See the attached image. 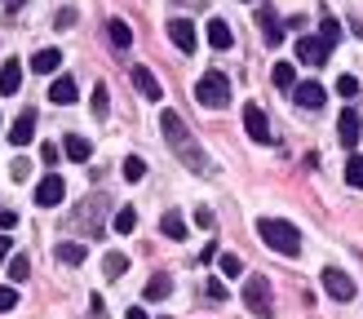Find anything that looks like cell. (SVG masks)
I'll return each instance as SVG.
<instances>
[{
	"instance_id": "3957f363",
	"label": "cell",
	"mask_w": 363,
	"mask_h": 319,
	"mask_svg": "<svg viewBox=\"0 0 363 319\" xmlns=\"http://www.w3.org/2000/svg\"><path fill=\"white\" fill-rule=\"evenodd\" d=\"M257 235L266 240V248H275V253H284V257H297L301 253V230L293 222H284V218H262L257 222Z\"/></svg>"
},
{
	"instance_id": "484cf974",
	"label": "cell",
	"mask_w": 363,
	"mask_h": 319,
	"mask_svg": "<svg viewBox=\"0 0 363 319\" xmlns=\"http://www.w3.org/2000/svg\"><path fill=\"white\" fill-rule=\"evenodd\" d=\"M270 76H275L279 89H293V84H297V67H293V62H275V67H270Z\"/></svg>"
},
{
	"instance_id": "e575fe53",
	"label": "cell",
	"mask_w": 363,
	"mask_h": 319,
	"mask_svg": "<svg viewBox=\"0 0 363 319\" xmlns=\"http://www.w3.org/2000/svg\"><path fill=\"white\" fill-rule=\"evenodd\" d=\"M337 94H341V98H354V94H359V80H354V76H341V80H337Z\"/></svg>"
},
{
	"instance_id": "83f0119b",
	"label": "cell",
	"mask_w": 363,
	"mask_h": 319,
	"mask_svg": "<svg viewBox=\"0 0 363 319\" xmlns=\"http://www.w3.org/2000/svg\"><path fill=\"white\" fill-rule=\"evenodd\" d=\"M217 266H222V275L235 279V275H244V262L235 257V253H217Z\"/></svg>"
},
{
	"instance_id": "d4e9b609",
	"label": "cell",
	"mask_w": 363,
	"mask_h": 319,
	"mask_svg": "<svg viewBox=\"0 0 363 319\" xmlns=\"http://www.w3.org/2000/svg\"><path fill=\"white\" fill-rule=\"evenodd\" d=\"M160 230H164L169 240H186V222H182L177 213H164V218H160Z\"/></svg>"
},
{
	"instance_id": "ab89813d",
	"label": "cell",
	"mask_w": 363,
	"mask_h": 319,
	"mask_svg": "<svg viewBox=\"0 0 363 319\" xmlns=\"http://www.w3.org/2000/svg\"><path fill=\"white\" fill-rule=\"evenodd\" d=\"M195 222L204 226V230H213V213H208V208H199V213H195Z\"/></svg>"
},
{
	"instance_id": "e0dca14e",
	"label": "cell",
	"mask_w": 363,
	"mask_h": 319,
	"mask_svg": "<svg viewBox=\"0 0 363 319\" xmlns=\"http://www.w3.org/2000/svg\"><path fill=\"white\" fill-rule=\"evenodd\" d=\"M76 94H80V89H76V80H71V76H58V80L49 84V102H58V106H71V102H76Z\"/></svg>"
},
{
	"instance_id": "8fae6325",
	"label": "cell",
	"mask_w": 363,
	"mask_h": 319,
	"mask_svg": "<svg viewBox=\"0 0 363 319\" xmlns=\"http://www.w3.org/2000/svg\"><path fill=\"white\" fill-rule=\"evenodd\" d=\"M133 84H138V94L147 98V102H160V98H164V84L155 80L151 67H133Z\"/></svg>"
},
{
	"instance_id": "f546056e",
	"label": "cell",
	"mask_w": 363,
	"mask_h": 319,
	"mask_svg": "<svg viewBox=\"0 0 363 319\" xmlns=\"http://www.w3.org/2000/svg\"><path fill=\"white\" fill-rule=\"evenodd\" d=\"M319 35H323L328 45H337V40H341V23H337L333 13H323V23H319Z\"/></svg>"
},
{
	"instance_id": "4dcf8cb0",
	"label": "cell",
	"mask_w": 363,
	"mask_h": 319,
	"mask_svg": "<svg viewBox=\"0 0 363 319\" xmlns=\"http://www.w3.org/2000/svg\"><path fill=\"white\" fill-rule=\"evenodd\" d=\"M346 182L354 191H363V155H350V164H346Z\"/></svg>"
},
{
	"instance_id": "cb8c5ba5",
	"label": "cell",
	"mask_w": 363,
	"mask_h": 319,
	"mask_svg": "<svg viewBox=\"0 0 363 319\" xmlns=\"http://www.w3.org/2000/svg\"><path fill=\"white\" fill-rule=\"evenodd\" d=\"M124 271H129V257H124V253H106L102 257V275L106 279H120Z\"/></svg>"
},
{
	"instance_id": "60d3db41",
	"label": "cell",
	"mask_w": 363,
	"mask_h": 319,
	"mask_svg": "<svg viewBox=\"0 0 363 319\" xmlns=\"http://www.w3.org/2000/svg\"><path fill=\"white\" fill-rule=\"evenodd\" d=\"M208 297H213V301H222V297H226V289H222L217 279H208Z\"/></svg>"
},
{
	"instance_id": "277c9868",
	"label": "cell",
	"mask_w": 363,
	"mask_h": 319,
	"mask_svg": "<svg viewBox=\"0 0 363 319\" xmlns=\"http://www.w3.org/2000/svg\"><path fill=\"white\" fill-rule=\"evenodd\" d=\"M195 98H199V106H226L230 102V80H226V71H204L199 76V84H195Z\"/></svg>"
},
{
	"instance_id": "6da1fadb",
	"label": "cell",
	"mask_w": 363,
	"mask_h": 319,
	"mask_svg": "<svg viewBox=\"0 0 363 319\" xmlns=\"http://www.w3.org/2000/svg\"><path fill=\"white\" fill-rule=\"evenodd\" d=\"M160 129H164V142L173 147V155H177L186 169H195V173H204V169H208V155L199 151V142L191 138L186 120H182L177 111H164V116H160Z\"/></svg>"
},
{
	"instance_id": "5bb4252c",
	"label": "cell",
	"mask_w": 363,
	"mask_h": 319,
	"mask_svg": "<svg viewBox=\"0 0 363 319\" xmlns=\"http://www.w3.org/2000/svg\"><path fill=\"white\" fill-rule=\"evenodd\" d=\"M293 102L306 106V111H319V106H323V84H315V80L293 84Z\"/></svg>"
},
{
	"instance_id": "2e32d148",
	"label": "cell",
	"mask_w": 363,
	"mask_h": 319,
	"mask_svg": "<svg viewBox=\"0 0 363 319\" xmlns=\"http://www.w3.org/2000/svg\"><path fill=\"white\" fill-rule=\"evenodd\" d=\"M31 133H35V111L27 106V111L13 120V129H9V142H13V147H27V142H31Z\"/></svg>"
},
{
	"instance_id": "7c38bea8",
	"label": "cell",
	"mask_w": 363,
	"mask_h": 319,
	"mask_svg": "<svg viewBox=\"0 0 363 319\" xmlns=\"http://www.w3.org/2000/svg\"><path fill=\"white\" fill-rule=\"evenodd\" d=\"M257 27H262V40L266 45H284V23L275 18V9H270V5L257 9Z\"/></svg>"
},
{
	"instance_id": "ffe728a7",
	"label": "cell",
	"mask_w": 363,
	"mask_h": 319,
	"mask_svg": "<svg viewBox=\"0 0 363 319\" xmlns=\"http://www.w3.org/2000/svg\"><path fill=\"white\" fill-rule=\"evenodd\" d=\"M208 45L213 49H230L235 45V31L222 23V18H213V23H208Z\"/></svg>"
},
{
	"instance_id": "b9f144b4",
	"label": "cell",
	"mask_w": 363,
	"mask_h": 319,
	"mask_svg": "<svg viewBox=\"0 0 363 319\" xmlns=\"http://www.w3.org/2000/svg\"><path fill=\"white\" fill-rule=\"evenodd\" d=\"M0 262H9V235L0 230Z\"/></svg>"
},
{
	"instance_id": "9a60e30c",
	"label": "cell",
	"mask_w": 363,
	"mask_h": 319,
	"mask_svg": "<svg viewBox=\"0 0 363 319\" xmlns=\"http://www.w3.org/2000/svg\"><path fill=\"white\" fill-rule=\"evenodd\" d=\"M18 89H23V62L9 58L5 67H0V98H13Z\"/></svg>"
},
{
	"instance_id": "44dd1931",
	"label": "cell",
	"mask_w": 363,
	"mask_h": 319,
	"mask_svg": "<svg viewBox=\"0 0 363 319\" xmlns=\"http://www.w3.org/2000/svg\"><path fill=\"white\" fill-rule=\"evenodd\" d=\"M106 35H111L116 49H129V45H133V31H129V23H124V18H111V23H106Z\"/></svg>"
},
{
	"instance_id": "d590c367",
	"label": "cell",
	"mask_w": 363,
	"mask_h": 319,
	"mask_svg": "<svg viewBox=\"0 0 363 319\" xmlns=\"http://www.w3.org/2000/svg\"><path fill=\"white\" fill-rule=\"evenodd\" d=\"M58 155H62V151L53 147V142H45V147H40V160H45V164H58Z\"/></svg>"
},
{
	"instance_id": "836d02e7",
	"label": "cell",
	"mask_w": 363,
	"mask_h": 319,
	"mask_svg": "<svg viewBox=\"0 0 363 319\" xmlns=\"http://www.w3.org/2000/svg\"><path fill=\"white\" fill-rule=\"evenodd\" d=\"M13 306H18V289H13V284H0V315L13 310Z\"/></svg>"
},
{
	"instance_id": "d6986e66",
	"label": "cell",
	"mask_w": 363,
	"mask_h": 319,
	"mask_svg": "<svg viewBox=\"0 0 363 319\" xmlns=\"http://www.w3.org/2000/svg\"><path fill=\"white\" fill-rule=\"evenodd\" d=\"M58 67H62V53H58V49L31 53V71H40V76H49V71H58Z\"/></svg>"
},
{
	"instance_id": "7a4b0ae2",
	"label": "cell",
	"mask_w": 363,
	"mask_h": 319,
	"mask_svg": "<svg viewBox=\"0 0 363 319\" xmlns=\"http://www.w3.org/2000/svg\"><path fill=\"white\" fill-rule=\"evenodd\" d=\"M106 213H111V195H106V191H94L89 200L76 204V213H71V226L84 230L89 240H98L102 230H106Z\"/></svg>"
},
{
	"instance_id": "4fadbf2b",
	"label": "cell",
	"mask_w": 363,
	"mask_h": 319,
	"mask_svg": "<svg viewBox=\"0 0 363 319\" xmlns=\"http://www.w3.org/2000/svg\"><path fill=\"white\" fill-rule=\"evenodd\" d=\"M169 40L182 49V53H195V45H199V35H195V27L186 23V18H173L169 23Z\"/></svg>"
},
{
	"instance_id": "603a6c76",
	"label": "cell",
	"mask_w": 363,
	"mask_h": 319,
	"mask_svg": "<svg viewBox=\"0 0 363 319\" xmlns=\"http://www.w3.org/2000/svg\"><path fill=\"white\" fill-rule=\"evenodd\" d=\"M53 253H58V262H67V266H80V262H84V244H76V240H62L58 248H53Z\"/></svg>"
},
{
	"instance_id": "f35d334b",
	"label": "cell",
	"mask_w": 363,
	"mask_h": 319,
	"mask_svg": "<svg viewBox=\"0 0 363 319\" xmlns=\"http://www.w3.org/2000/svg\"><path fill=\"white\" fill-rule=\"evenodd\" d=\"M27 173H31V164H27V160H13V182H23Z\"/></svg>"
},
{
	"instance_id": "8d00e7d4",
	"label": "cell",
	"mask_w": 363,
	"mask_h": 319,
	"mask_svg": "<svg viewBox=\"0 0 363 319\" xmlns=\"http://www.w3.org/2000/svg\"><path fill=\"white\" fill-rule=\"evenodd\" d=\"M18 226V213L13 208H0V230H13Z\"/></svg>"
},
{
	"instance_id": "74e56055",
	"label": "cell",
	"mask_w": 363,
	"mask_h": 319,
	"mask_svg": "<svg viewBox=\"0 0 363 319\" xmlns=\"http://www.w3.org/2000/svg\"><path fill=\"white\" fill-rule=\"evenodd\" d=\"M89 315H94V319H106V310H102V297H98V293L89 297Z\"/></svg>"
},
{
	"instance_id": "7bdbcfd3",
	"label": "cell",
	"mask_w": 363,
	"mask_h": 319,
	"mask_svg": "<svg viewBox=\"0 0 363 319\" xmlns=\"http://www.w3.org/2000/svg\"><path fill=\"white\" fill-rule=\"evenodd\" d=\"M350 31H354L359 40H363V18H354V23H350Z\"/></svg>"
},
{
	"instance_id": "d6a6232c",
	"label": "cell",
	"mask_w": 363,
	"mask_h": 319,
	"mask_svg": "<svg viewBox=\"0 0 363 319\" xmlns=\"http://www.w3.org/2000/svg\"><path fill=\"white\" fill-rule=\"evenodd\" d=\"M106 102H111V98H106V84H94V116H98V120H102L106 111H111Z\"/></svg>"
},
{
	"instance_id": "f1b7e54d",
	"label": "cell",
	"mask_w": 363,
	"mask_h": 319,
	"mask_svg": "<svg viewBox=\"0 0 363 319\" xmlns=\"http://www.w3.org/2000/svg\"><path fill=\"white\" fill-rule=\"evenodd\" d=\"M124 177H129V182H142V177H147V160L129 155V160H124Z\"/></svg>"
},
{
	"instance_id": "1f68e13d",
	"label": "cell",
	"mask_w": 363,
	"mask_h": 319,
	"mask_svg": "<svg viewBox=\"0 0 363 319\" xmlns=\"http://www.w3.org/2000/svg\"><path fill=\"white\" fill-rule=\"evenodd\" d=\"M27 275H31V262H27V257H23V253H18V257H13V262H9V279H13V284H23V279H27Z\"/></svg>"
},
{
	"instance_id": "52a82bcc",
	"label": "cell",
	"mask_w": 363,
	"mask_h": 319,
	"mask_svg": "<svg viewBox=\"0 0 363 319\" xmlns=\"http://www.w3.org/2000/svg\"><path fill=\"white\" fill-rule=\"evenodd\" d=\"M323 293L333 301H350L354 297V279L346 271H337V266H328V271H323Z\"/></svg>"
},
{
	"instance_id": "7402d4cb",
	"label": "cell",
	"mask_w": 363,
	"mask_h": 319,
	"mask_svg": "<svg viewBox=\"0 0 363 319\" xmlns=\"http://www.w3.org/2000/svg\"><path fill=\"white\" fill-rule=\"evenodd\" d=\"M142 293H147V301H164V297L173 293V279H169V275H151Z\"/></svg>"
},
{
	"instance_id": "30bf717a",
	"label": "cell",
	"mask_w": 363,
	"mask_h": 319,
	"mask_svg": "<svg viewBox=\"0 0 363 319\" xmlns=\"http://www.w3.org/2000/svg\"><path fill=\"white\" fill-rule=\"evenodd\" d=\"M337 138H341V147H346V151H354V147H359V111H354V106H341Z\"/></svg>"
},
{
	"instance_id": "8992f818",
	"label": "cell",
	"mask_w": 363,
	"mask_h": 319,
	"mask_svg": "<svg viewBox=\"0 0 363 319\" xmlns=\"http://www.w3.org/2000/svg\"><path fill=\"white\" fill-rule=\"evenodd\" d=\"M328 53H333V45L323 40V35H301V40H297V58L306 67H323V62H328Z\"/></svg>"
},
{
	"instance_id": "4316f807",
	"label": "cell",
	"mask_w": 363,
	"mask_h": 319,
	"mask_svg": "<svg viewBox=\"0 0 363 319\" xmlns=\"http://www.w3.org/2000/svg\"><path fill=\"white\" fill-rule=\"evenodd\" d=\"M111 226L120 230V235H129V230L138 226V208H129V204H124V208L116 213V218H111Z\"/></svg>"
},
{
	"instance_id": "ac0fdd59",
	"label": "cell",
	"mask_w": 363,
	"mask_h": 319,
	"mask_svg": "<svg viewBox=\"0 0 363 319\" xmlns=\"http://www.w3.org/2000/svg\"><path fill=\"white\" fill-rule=\"evenodd\" d=\"M62 155H67V160H76V164H84V160L94 155V147H89L80 133H67V138H62Z\"/></svg>"
},
{
	"instance_id": "9c48e42d",
	"label": "cell",
	"mask_w": 363,
	"mask_h": 319,
	"mask_svg": "<svg viewBox=\"0 0 363 319\" xmlns=\"http://www.w3.org/2000/svg\"><path fill=\"white\" fill-rule=\"evenodd\" d=\"M244 129H248L252 142H270V120H266V111H262L257 102L244 106Z\"/></svg>"
},
{
	"instance_id": "ee69618b",
	"label": "cell",
	"mask_w": 363,
	"mask_h": 319,
	"mask_svg": "<svg viewBox=\"0 0 363 319\" xmlns=\"http://www.w3.org/2000/svg\"><path fill=\"white\" fill-rule=\"evenodd\" d=\"M124 319H147V310H142V306H133V310L124 315Z\"/></svg>"
},
{
	"instance_id": "ba28073f",
	"label": "cell",
	"mask_w": 363,
	"mask_h": 319,
	"mask_svg": "<svg viewBox=\"0 0 363 319\" xmlns=\"http://www.w3.org/2000/svg\"><path fill=\"white\" fill-rule=\"evenodd\" d=\"M62 195H67V182L58 173H49V177H40V186H35V204L53 208V204H62Z\"/></svg>"
},
{
	"instance_id": "5b68a950",
	"label": "cell",
	"mask_w": 363,
	"mask_h": 319,
	"mask_svg": "<svg viewBox=\"0 0 363 319\" xmlns=\"http://www.w3.org/2000/svg\"><path fill=\"white\" fill-rule=\"evenodd\" d=\"M244 306L252 310V315H270V306H275V301H270V279L266 275H248V284H244Z\"/></svg>"
}]
</instances>
